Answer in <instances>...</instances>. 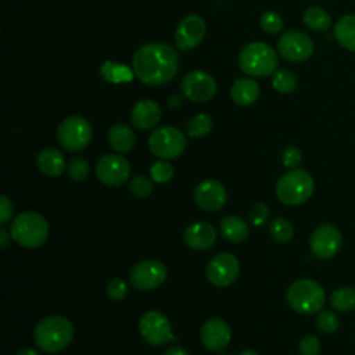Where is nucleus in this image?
<instances>
[{"label":"nucleus","mask_w":355,"mask_h":355,"mask_svg":"<svg viewBox=\"0 0 355 355\" xmlns=\"http://www.w3.org/2000/svg\"><path fill=\"white\" fill-rule=\"evenodd\" d=\"M148 148L161 159H173L183 154L186 136L175 126H161L150 135Z\"/></svg>","instance_id":"7"},{"label":"nucleus","mask_w":355,"mask_h":355,"mask_svg":"<svg viewBox=\"0 0 355 355\" xmlns=\"http://www.w3.org/2000/svg\"><path fill=\"white\" fill-rule=\"evenodd\" d=\"M67 171H68V175L71 176L72 180L80 183V182H85L87 178H89V173H90V168H89V164L85 158L82 157H73L68 165H67Z\"/></svg>","instance_id":"33"},{"label":"nucleus","mask_w":355,"mask_h":355,"mask_svg":"<svg viewBox=\"0 0 355 355\" xmlns=\"http://www.w3.org/2000/svg\"><path fill=\"white\" fill-rule=\"evenodd\" d=\"M57 139L65 150L80 151L92 140V126L83 116H67L57 129Z\"/></svg>","instance_id":"8"},{"label":"nucleus","mask_w":355,"mask_h":355,"mask_svg":"<svg viewBox=\"0 0 355 355\" xmlns=\"http://www.w3.org/2000/svg\"><path fill=\"white\" fill-rule=\"evenodd\" d=\"M259 24H261V28L269 33V35H275V33H279L282 29H283V18L280 17L279 12L276 11H265L262 15H261V19H259Z\"/></svg>","instance_id":"34"},{"label":"nucleus","mask_w":355,"mask_h":355,"mask_svg":"<svg viewBox=\"0 0 355 355\" xmlns=\"http://www.w3.org/2000/svg\"><path fill=\"white\" fill-rule=\"evenodd\" d=\"M129 190L135 197L144 198L153 193V183L148 178L143 175H137L129 182Z\"/></svg>","instance_id":"36"},{"label":"nucleus","mask_w":355,"mask_h":355,"mask_svg":"<svg viewBox=\"0 0 355 355\" xmlns=\"http://www.w3.org/2000/svg\"><path fill=\"white\" fill-rule=\"evenodd\" d=\"M100 75L104 80L110 82V83H129L133 80L135 71L133 68L125 65V64H119L115 61H104L100 67Z\"/></svg>","instance_id":"26"},{"label":"nucleus","mask_w":355,"mask_h":355,"mask_svg":"<svg viewBox=\"0 0 355 355\" xmlns=\"http://www.w3.org/2000/svg\"><path fill=\"white\" fill-rule=\"evenodd\" d=\"M240 272L237 258L229 252L216 254L207 265L208 280L218 287H227L236 282Z\"/></svg>","instance_id":"15"},{"label":"nucleus","mask_w":355,"mask_h":355,"mask_svg":"<svg viewBox=\"0 0 355 355\" xmlns=\"http://www.w3.org/2000/svg\"><path fill=\"white\" fill-rule=\"evenodd\" d=\"M179 67L176 50L166 43H147L136 50L132 68L136 78L148 86H161L171 82Z\"/></svg>","instance_id":"1"},{"label":"nucleus","mask_w":355,"mask_h":355,"mask_svg":"<svg viewBox=\"0 0 355 355\" xmlns=\"http://www.w3.org/2000/svg\"><path fill=\"white\" fill-rule=\"evenodd\" d=\"M11 239L24 248H37L49 237V223L37 212L26 211L15 216L10 227Z\"/></svg>","instance_id":"3"},{"label":"nucleus","mask_w":355,"mask_h":355,"mask_svg":"<svg viewBox=\"0 0 355 355\" xmlns=\"http://www.w3.org/2000/svg\"><path fill=\"white\" fill-rule=\"evenodd\" d=\"M343 244V237L340 230L331 225L324 223L318 226L309 239V247L315 257L320 259H329L334 257Z\"/></svg>","instance_id":"13"},{"label":"nucleus","mask_w":355,"mask_h":355,"mask_svg":"<svg viewBox=\"0 0 355 355\" xmlns=\"http://www.w3.org/2000/svg\"><path fill=\"white\" fill-rule=\"evenodd\" d=\"M239 355H258L254 349H251V348H245V349H243Z\"/></svg>","instance_id":"45"},{"label":"nucleus","mask_w":355,"mask_h":355,"mask_svg":"<svg viewBox=\"0 0 355 355\" xmlns=\"http://www.w3.org/2000/svg\"><path fill=\"white\" fill-rule=\"evenodd\" d=\"M334 37L341 47L355 53V15L341 17L334 24Z\"/></svg>","instance_id":"25"},{"label":"nucleus","mask_w":355,"mask_h":355,"mask_svg":"<svg viewBox=\"0 0 355 355\" xmlns=\"http://www.w3.org/2000/svg\"><path fill=\"white\" fill-rule=\"evenodd\" d=\"M212 129V119L208 114L200 112L194 115L187 123V133L190 137H204Z\"/></svg>","instance_id":"30"},{"label":"nucleus","mask_w":355,"mask_h":355,"mask_svg":"<svg viewBox=\"0 0 355 355\" xmlns=\"http://www.w3.org/2000/svg\"><path fill=\"white\" fill-rule=\"evenodd\" d=\"M108 143L118 153H128L135 147L136 137L133 130L122 123H115L108 129Z\"/></svg>","instance_id":"23"},{"label":"nucleus","mask_w":355,"mask_h":355,"mask_svg":"<svg viewBox=\"0 0 355 355\" xmlns=\"http://www.w3.org/2000/svg\"><path fill=\"white\" fill-rule=\"evenodd\" d=\"M205 21L200 15L190 14L184 17L175 32V42L178 47L183 51L197 47L205 36Z\"/></svg>","instance_id":"16"},{"label":"nucleus","mask_w":355,"mask_h":355,"mask_svg":"<svg viewBox=\"0 0 355 355\" xmlns=\"http://www.w3.org/2000/svg\"><path fill=\"white\" fill-rule=\"evenodd\" d=\"M10 237H11V236H10ZM10 237H8L7 232H6V229L1 227V229H0V244H1V250H3V251L7 248V245H8V243H10Z\"/></svg>","instance_id":"43"},{"label":"nucleus","mask_w":355,"mask_h":355,"mask_svg":"<svg viewBox=\"0 0 355 355\" xmlns=\"http://www.w3.org/2000/svg\"><path fill=\"white\" fill-rule=\"evenodd\" d=\"M194 200L197 205L204 211H218L225 205L227 200V193L220 182L207 179L196 186Z\"/></svg>","instance_id":"17"},{"label":"nucleus","mask_w":355,"mask_h":355,"mask_svg":"<svg viewBox=\"0 0 355 355\" xmlns=\"http://www.w3.org/2000/svg\"><path fill=\"white\" fill-rule=\"evenodd\" d=\"M222 355H229V354H222Z\"/></svg>","instance_id":"46"},{"label":"nucleus","mask_w":355,"mask_h":355,"mask_svg":"<svg viewBox=\"0 0 355 355\" xmlns=\"http://www.w3.org/2000/svg\"><path fill=\"white\" fill-rule=\"evenodd\" d=\"M161 119L159 105L150 98L137 101L130 111V121L140 130L153 129Z\"/></svg>","instance_id":"20"},{"label":"nucleus","mask_w":355,"mask_h":355,"mask_svg":"<svg viewBox=\"0 0 355 355\" xmlns=\"http://www.w3.org/2000/svg\"><path fill=\"white\" fill-rule=\"evenodd\" d=\"M272 86L276 92L283 93V94H288L293 93L297 87V78L294 75V72L280 68L276 69L272 73Z\"/></svg>","instance_id":"29"},{"label":"nucleus","mask_w":355,"mask_h":355,"mask_svg":"<svg viewBox=\"0 0 355 355\" xmlns=\"http://www.w3.org/2000/svg\"><path fill=\"white\" fill-rule=\"evenodd\" d=\"M230 97L239 105H250L259 97V85L251 78L237 79L230 89Z\"/></svg>","instance_id":"22"},{"label":"nucleus","mask_w":355,"mask_h":355,"mask_svg":"<svg viewBox=\"0 0 355 355\" xmlns=\"http://www.w3.org/2000/svg\"><path fill=\"white\" fill-rule=\"evenodd\" d=\"M315 323H316L318 329L326 334H331V333L337 331L340 327L338 316L333 311H327V309H322L318 312Z\"/></svg>","instance_id":"32"},{"label":"nucleus","mask_w":355,"mask_h":355,"mask_svg":"<svg viewBox=\"0 0 355 355\" xmlns=\"http://www.w3.org/2000/svg\"><path fill=\"white\" fill-rule=\"evenodd\" d=\"M239 67L250 76H268L277 69V54L269 44L252 42L240 51Z\"/></svg>","instance_id":"5"},{"label":"nucleus","mask_w":355,"mask_h":355,"mask_svg":"<svg viewBox=\"0 0 355 355\" xmlns=\"http://www.w3.org/2000/svg\"><path fill=\"white\" fill-rule=\"evenodd\" d=\"M96 175L103 184L118 187L129 179L130 165L122 155L105 154L96 164Z\"/></svg>","instance_id":"12"},{"label":"nucleus","mask_w":355,"mask_h":355,"mask_svg":"<svg viewBox=\"0 0 355 355\" xmlns=\"http://www.w3.org/2000/svg\"><path fill=\"white\" fill-rule=\"evenodd\" d=\"M315 183L312 176L304 171L294 168L286 172L276 183V196L286 205H300L311 198Z\"/></svg>","instance_id":"6"},{"label":"nucleus","mask_w":355,"mask_h":355,"mask_svg":"<svg viewBox=\"0 0 355 355\" xmlns=\"http://www.w3.org/2000/svg\"><path fill=\"white\" fill-rule=\"evenodd\" d=\"M222 236L232 243H241L248 237V226L245 220L237 215H227L219 222Z\"/></svg>","instance_id":"24"},{"label":"nucleus","mask_w":355,"mask_h":355,"mask_svg":"<svg viewBox=\"0 0 355 355\" xmlns=\"http://www.w3.org/2000/svg\"><path fill=\"white\" fill-rule=\"evenodd\" d=\"M139 331L143 340L154 347H161L168 341L175 340L169 319L155 309L143 313L139 322Z\"/></svg>","instance_id":"9"},{"label":"nucleus","mask_w":355,"mask_h":355,"mask_svg":"<svg viewBox=\"0 0 355 355\" xmlns=\"http://www.w3.org/2000/svg\"><path fill=\"white\" fill-rule=\"evenodd\" d=\"M107 294L111 300H115V301L123 300L128 294V286L122 279H118V277L111 279L107 284Z\"/></svg>","instance_id":"38"},{"label":"nucleus","mask_w":355,"mask_h":355,"mask_svg":"<svg viewBox=\"0 0 355 355\" xmlns=\"http://www.w3.org/2000/svg\"><path fill=\"white\" fill-rule=\"evenodd\" d=\"M15 355H39L36 349L31 348V347H25V348H19Z\"/></svg>","instance_id":"44"},{"label":"nucleus","mask_w":355,"mask_h":355,"mask_svg":"<svg viewBox=\"0 0 355 355\" xmlns=\"http://www.w3.org/2000/svg\"><path fill=\"white\" fill-rule=\"evenodd\" d=\"M150 176L155 183H166L173 176V168L166 161H157L150 168Z\"/></svg>","instance_id":"35"},{"label":"nucleus","mask_w":355,"mask_h":355,"mask_svg":"<svg viewBox=\"0 0 355 355\" xmlns=\"http://www.w3.org/2000/svg\"><path fill=\"white\" fill-rule=\"evenodd\" d=\"M269 232H270V236L279 243H287L294 236L293 225L284 218L273 219L269 226Z\"/></svg>","instance_id":"31"},{"label":"nucleus","mask_w":355,"mask_h":355,"mask_svg":"<svg viewBox=\"0 0 355 355\" xmlns=\"http://www.w3.org/2000/svg\"><path fill=\"white\" fill-rule=\"evenodd\" d=\"M279 54L291 62L308 60L313 53L312 39L300 31H287L277 40Z\"/></svg>","instance_id":"10"},{"label":"nucleus","mask_w":355,"mask_h":355,"mask_svg":"<svg viewBox=\"0 0 355 355\" xmlns=\"http://www.w3.org/2000/svg\"><path fill=\"white\" fill-rule=\"evenodd\" d=\"M36 164H37L39 171L43 175L50 176V178L60 176L65 171V166H67L62 153L53 147L43 148L37 155Z\"/></svg>","instance_id":"21"},{"label":"nucleus","mask_w":355,"mask_h":355,"mask_svg":"<svg viewBox=\"0 0 355 355\" xmlns=\"http://www.w3.org/2000/svg\"><path fill=\"white\" fill-rule=\"evenodd\" d=\"M183 94L194 103H207L216 93V83L214 78L200 69L190 71L182 79Z\"/></svg>","instance_id":"14"},{"label":"nucleus","mask_w":355,"mask_h":355,"mask_svg":"<svg viewBox=\"0 0 355 355\" xmlns=\"http://www.w3.org/2000/svg\"><path fill=\"white\" fill-rule=\"evenodd\" d=\"M164 355H190L183 347H178V345H173V347H169Z\"/></svg>","instance_id":"42"},{"label":"nucleus","mask_w":355,"mask_h":355,"mask_svg":"<svg viewBox=\"0 0 355 355\" xmlns=\"http://www.w3.org/2000/svg\"><path fill=\"white\" fill-rule=\"evenodd\" d=\"M232 331L229 324L219 318H212L207 320L200 331V338L202 345L209 351H222L230 343Z\"/></svg>","instance_id":"18"},{"label":"nucleus","mask_w":355,"mask_h":355,"mask_svg":"<svg viewBox=\"0 0 355 355\" xmlns=\"http://www.w3.org/2000/svg\"><path fill=\"white\" fill-rule=\"evenodd\" d=\"M0 200H1V204H0V223L4 225L11 219L12 212H14V207H12L11 200H8L6 194H1Z\"/></svg>","instance_id":"41"},{"label":"nucleus","mask_w":355,"mask_h":355,"mask_svg":"<svg viewBox=\"0 0 355 355\" xmlns=\"http://www.w3.org/2000/svg\"><path fill=\"white\" fill-rule=\"evenodd\" d=\"M184 243L196 251L209 250L216 241V232L212 225L207 222L190 223L183 233Z\"/></svg>","instance_id":"19"},{"label":"nucleus","mask_w":355,"mask_h":355,"mask_svg":"<svg viewBox=\"0 0 355 355\" xmlns=\"http://www.w3.org/2000/svg\"><path fill=\"white\" fill-rule=\"evenodd\" d=\"M248 216H250L251 223L255 227H259V226L265 225L266 220L269 219V208L262 202H257L250 208Z\"/></svg>","instance_id":"37"},{"label":"nucleus","mask_w":355,"mask_h":355,"mask_svg":"<svg viewBox=\"0 0 355 355\" xmlns=\"http://www.w3.org/2000/svg\"><path fill=\"white\" fill-rule=\"evenodd\" d=\"M302 21L305 26H308L311 31L315 32H323L329 29L331 25V18L329 12L322 7H308L302 14Z\"/></svg>","instance_id":"27"},{"label":"nucleus","mask_w":355,"mask_h":355,"mask_svg":"<svg viewBox=\"0 0 355 355\" xmlns=\"http://www.w3.org/2000/svg\"><path fill=\"white\" fill-rule=\"evenodd\" d=\"M73 338L72 323L60 315L43 318L35 327V344L44 352L55 354L65 349Z\"/></svg>","instance_id":"2"},{"label":"nucleus","mask_w":355,"mask_h":355,"mask_svg":"<svg viewBox=\"0 0 355 355\" xmlns=\"http://www.w3.org/2000/svg\"><path fill=\"white\" fill-rule=\"evenodd\" d=\"M286 298L291 309L298 313L311 315L322 311L326 302V293L316 280L298 279L288 286Z\"/></svg>","instance_id":"4"},{"label":"nucleus","mask_w":355,"mask_h":355,"mask_svg":"<svg viewBox=\"0 0 355 355\" xmlns=\"http://www.w3.org/2000/svg\"><path fill=\"white\" fill-rule=\"evenodd\" d=\"M298 351L301 355H318L320 352V341L316 336H305L298 344Z\"/></svg>","instance_id":"40"},{"label":"nucleus","mask_w":355,"mask_h":355,"mask_svg":"<svg viewBox=\"0 0 355 355\" xmlns=\"http://www.w3.org/2000/svg\"><path fill=\"white\" fill-rule=\"evenodd\" d=\"M329 301L333 309L338 312H349L355 309V288L348 286L336 288Z\"/></svg>","instance_id":"28"},{"label":"nucleus","mask_w":355,"mask_h":355,"mask_svg":"<svg viewBox=\"0 0 355 355\" xmlns=\"http://www.w3.org/2000/svg\"><path fill=\"white\" fill-rule=\"evenodd\" d=\"M302 154L298 147L295 146H287L282 153V161L283 165L287 168H297L301 164Z\"/></svg>","instance_id":"39"},{"label":"nucleus","mask_w":355,"mask_h":355,"mask_svg":"<svg viewBox=\"0 0 355 355\" xmlns=\"http://www.w3.org/2000/svg\"><path fill=\"white\" fill-rule=\"evenodd\" d=\"M166 279V268L155 259H144L137 262L129 273L132 286L141 291L153 290L161 286Z\"/></svg>","instance_id":"11"}]
</instances>
